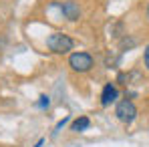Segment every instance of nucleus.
<instances>
[{
  "mask_svg": "<svg viewBox=\"0 0 149 147\" xmlns=\"http://www.w3.org/2000/svg\"><path fill=\"white\" fill-rule=\"evenodd\" d=\"M115 115H117V119H119L121 123L129 125V123L135 121V117H137V107H135L133 101L123 99V101L117 103V107H115Z\"/></svg>",
  "mask_w": 149,
  "mask_h": 147,
  "instance_id": "obj_3",
  "label": "nucleus"
},
{
  "mask_svg": "<svg viewBox=\"0 0 149 147\" xmlns=\"http://www.w3.org/2000/svg\"><path fill=\"white\" fill-rule=\"evenodd\" d=\"M119 97V91H117V87L113 85V83H107L105 87H103V93H101V105L103 107H109L111 103H115Z\"/></svg>",
  "mask_w": 149,
  "mask_h": 147,
  "instance_id": "obj_5",
  "label": "nucleus"
},
{
  "mask_svg": "<svg viewBox=\"0 0 149 147\" xmlns=\"http://www.w3.org/2000/svg\"><path fill=\"white\" fill-rule=\"evenodd\" d=\"M89 125H91V121H89V117H77L73 123H71V131H74V133H81V131H87L89 129Z\"/></svg>",
  "mask_w": 149,
  "mask_h": 147,
  "instance_id": "obj_6",
  "label": "nucleus"
},
{
  "mask_svg": "<svg viewBox=\"0 0 149 147\" xmlns=\"http://www.w3.org/2000/svg\"><path fill=\"white\" fill-rule=\"evenodd\" d=\"M61 12H63V16L67 18V20H79V16H81V8H79V4L74 2V0H65L63 4H61Z\"/></svg>",
  "mask_w": 149,
  "mask_h": 147,
  "instance_id": "obj_4",
  "label": "nucleus"
},
{
  "mask_svg": "<svg viewBox=\"0 0 149 147\" xmlns=\"http://www.w3.org/2000/svg\"><path fill=\"white\" fill-rule=\"evenodd\" d=\"M47 47L50 52L54 54H67L69 50L74 49V40L69 34H63V32H52L49 38H47Z\"/></svg>",
  "mask_w": 149,
  "mask_h": 147,
  "instance_id": "obj_1",
  "label": "nucleus"
},
{
  "mask_svg": "<svg viewBox=\"0 0 149 147\" xmlns=\"http://www.w3.org/2000/svg\"><path fill=\"white\" fill-rule=\"evenodd\" d=\"M145 16H147V22H149V4H147V8H145Z\"/></svg>",
  "mask_w": 149,
  "mask_h": 147,
  "instance_id": "obj_10",
  "label": "nucleus"
},
{
  "mask_svg": "<svg viewBox=\"0 0 149 147\" xmlns=\"http://www.w3.org/2000/svg\"><path fill=\"white\" fill-rule=\"evenodd\" d=\"M69 67L73 69L74 73H87V71L93 69V56L89 52H83V50L73 52L69 56Z\"/></svg>",
  "mask_w": 149,
  "mask_h": 147,
  "instance_id": "obj_2",
  "label": "nucleus"
},
{
  "mask_svg": "<svg viewBox=\"0 0 149 147\" xmlns=\"http://www.w3.org/2000/svg\"><path fill=\"white\" fill-rule=\"evenodd\" d=\"M67 121H69V117H63V121L56 123V127H54V133H58V131H61V129L65 127V123H67Z\"/></svg>",
  "mask_w": 149,
  "mask_h": 147,
  "instance_id": "obj_8",
  "label": "nucleus"
},
{
  "mask_svg": "<svg viewBox=\"0 0 149 147\" xmlns=\"http://www.w3.org/2000/svg\"><path fill=\"white\" fill-rule=\"evenodd\" d=\"M143 61H145V67H147V71H149V45L145 47V54H143Z\"/></svg>",
  "mask_w": 149,
  "mask_h": 147,
  "instance_id": "obj_9",
  "label": "nucleus"
},
{
  "mask_svg": "<svg viewBox=\"0 0 149 147\" xmlns=\"http://www.w3.org/2000/svg\"><path fill=\"white\" fill-rule=\"evenodd\" d=\"M49 105H50L49 97H47V95H42V97H40V101H38V107H40V109H47Z\"/></svg>",
  "mask_w": 149,
  "mask_h": 147,
  "instance_id": "obj_7",
  "label": "nucleus"
}]
</instances>
